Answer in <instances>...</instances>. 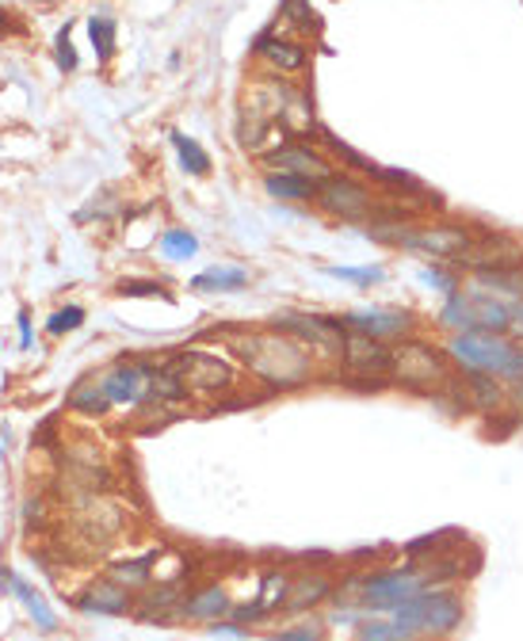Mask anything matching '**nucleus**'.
Instances as JSON below:
<instances>
[{"label":"nucleus","instance_id":"obj_22","mask_svg":"<svg viewBox=\"0 0 523 641\" xmlns=\"http://www.w3.org/2000/svg\"><path fill=\"white\" fill-rule=\"evenodd\" d=\"M188 287L199 290V295H234V290L249 287V272L245 268H206Z\"/></svg>","mask_w":523,"mask_h":641},{"label":"nucleus","instance_id":"obj_16","mask_svg":"<svg viewBox=\"0 0 523 641\" xmlns=\"http://www.w3.org/2000/svg\"><path fill=\"white\" fill-rule=\"evenodd\" d=\"M76 607H81L84 615H111V619H119V615H134V592L104 577V581L88 584V589L76 596Z\"/></svg>","mask_w":523,"mask_h":641},{"label":"nucleus","instance_id":"obj_32","mask_svg":"<svg viewBox=\"0 0 523 641\" xmlns=\"http://www.w3.org/2000/svg\"><path fill=\"white\" fill-rule=\"evenodd\" d=\"M325 275H333V280H344V283H356V287H379V283H387V268H382V264H364V268L329 264Z\"/></svg>","mask_w":523,"mask_h":641},{"label":"nucleus","instance_id":"obj_43","mask_svg":"<svg viewBox=\"0 0 523 641\" xmlns=\"http://www.w3.org/2000/svg\"><path fill=\"white\" fill-rule=\"evenodd\" d=\"M0 35H8V15L0 12Z\"/></svg>","mask_w":523,"mask_h":641},{"label":"nucleus","instance_id":"obj_1","mask_svg":"<svg viewBox=\"0 0 523 641\" xmlns=\"http://www.w3.org/2000/svg\"><path fill=\"white\" fill-rule=\"evenodd\" d=\"M229 352L249 367V375H257L272 390H302L306 382H313V370H318V359L298 340L275 332L272 324L229 336Z\"/></svg>","mask_w":523,"mask_h":641},{"label":"nucleus","instance_id":"obj_21","mask_svg":"<svg viewBox=\"0 0 523 641\" xmlns=\"http://www.w3.org/2000/svg\"><path fill=\"white\" fill-rule=\"evenodd\" d=\"M417 283L432 290V295L451 298V295H459V290L466 287V275L459 272L455 264H443V260H425V264L417 268Z\"/></svg>","mask_w":523,"mask_h":641},{"label":"nucleus","instance_id":"obj_4","mask_svg":"<svg viewBox=\"0 0 523 641\" xmlns=\"http://www.w3.org/2000/svg\"><path fill=\"white\" fill-rule=\"evenodd\" d=\"M478 226L463 218H417L409 226H402L394 249L413 252L425 260H443V264H459L471 252Z\"/></svg>","mask_w":523,"mask_h":641},{"label":"nucleus","instance_id":"obj_5","mask_svg":"<svg viewBox=\"0 0 523 641\" xmlns=\"http://www.w3.org/2000/svg\"><path fill=\"white\" fill-rule=\"evenodd\" d=\"M432 589V573L425 561H402V566L367 569L359 589V612L364 615H394L409 604L417 592Z\"/></svg>","mask_w":523,"mask_h":641},{"label":"nucleus","instance_id":"obj_42","mask_svg":"<svg viewBox=\"0 0 523 641\" xmlns=\"http://www.w3.org/2000/svg\"><path fill=\"white\" fill-rule=\"evenodd\" d=\"M15 321H20V347L27 352V347H31V313L20 310V318H15Z\"/></svg>","mask_w":523,"mask_h":641},{"label":"nucleus","instance_id":"obj_38","mask_svg":"<svg viewBox=\"0 0 523 641\" xmlns=\"http://www.w3.org/2000/svg\"><path fill=\"white\" fill-rule=\"evenodd\" d=\"M54 58H58L61 73H73L76 69V50H73V38H69V27L58 31V38H54Z\"/></svg>","mask_w":523,"mask_h":641},{"label":"nucleus","instance_id":"obj_13","mask_svg":"<svg viewBox=\"0 0 523 641\" xmlns=\"http://www.w3.org/2000/svg\"><path fill=\"white\" fill-rule=\"evenodd\" d=\"M153 363L145 359H119L111 370L99 375V385L111 397V405H145V393H150Z\"/></svg>","mask_w":523,"mask_h":641},{"label":"nucleus","instance_id":"obj_15","mask_svg":"<svg viewBox=\"0 0 523 641\" xmlns=\"http://www.w3.org/2000/svg\"><path fill=\"white\" fill-rule=\"evenodd\" d=\"M459 385H463V397H466V408H471L474 416H504L509 413V390H504L501 378L494 375H474V370H466V375H459Z\"/></svg>","mask_w":523,"mask_h":641},{"label":"nucleus","instance_id":"obj_8","mask_svg":"<svg viewBox=\"0 0 523 641\" xmlns=\"http://www.w3.org/2000/svg\"><path fill=\"white\" fill-rule=\"evenodd\" d=\"M313 203H318V211H325L329 218L356 222V226H364V222H371L375 206H379V195H375V191L367 188L364 180H356V176L333 173L329 180L318 183V195H313Z\"/></svg>","mask_w":523,"mask_h":641},{"label":"nucleus","instance_id":"obj_25","mask_svg":"<svg viewBox=\"0 0 523 641\" xmlns=\"http://www.w3.org/2000/svg\"><path fill=\"white\" fill-rule=\"evenodd\" d=\"M471 283L486 287L489 295L504 298V302H523V264L497 268V272H478V275H471Z\"/></svg>","mask_w":523,"mask_h":641},{"label":"nucleus","instance_id":"obj_29","mask_svg":"<svg viewBox=\"0 0 523 641\" xmlns=\"http://www.w3.org/2000/svg\"><path fill=\"white\" fill-rule=\"evenodd\" d=\"M168 142H173V150H176V157H180L183 173H191V176H206V173H211V153H206L203 145L195 142V138H188L183 130H173V134H168Z\"/></svg>","mask_w":523,"mask_h":641},{"label":"nucleus","instance_id":"obj_40","mask_svg":"<svg viewBox=\"0 0 523 641\" xmlns=\"http://www.w3.org/2000/svg\"><path fill=\"white\" fill-rule=\"evenodd\" d=\"M43 520H46V500L43 497H27L23 500V531H35V527H43Z\"/></svg>","mask_w":523,"mask_h":641},{"label":"nucleus","instance_id":"obj_41","mask_svg":"<svg viewBox=\"0 0 523 641\" xmlns=\"http://www.w3.org/2000/svg\"><path fill=\"white\" fill-rule=\"evenodd\" d=\"M509 336L523 344V302H512V329H509Z\"/></svg>","mask_w":523,"mask_h":641},{"label":"nucleus","instance_id":"obj_2","mask_svg":"<svg viewBox=\"0 0 523 641\" xmlns=\"http://www.w3.org/2000/svg\"><path fill=\"white\" fill-rule=\"evenodd\" d=\"M390 619L409 627L420 641H451L466 627V596L459 584H432L397 607Z\"/></svg>","mask_w":523,"mask_h":641},{"label":"nucleus","instance_id":"obj_3","mask_svg":"<svg viewBox=\"0 0 523 641\" xmlns=\"http://www.w3.org/2000/svg\"><path fill=\"white\" fill-rule=\"evenodd\" d=\"M459 378L455 363L448 359L443 344H432L425 336H409L394 344V367H390V385L413 393V397H436L443 385Z\"/></svg>","mask_w":523,"mask_h":641},{"label":"nucleus","instance_id":"obj_11","mask_svg":"<svg viewBox=\"0 0 523 641\" xmlns=\"http://www.w3.org/2000/svg\"><path fill=\"white\" fill-rule=\"evenodd\" d=\"M264 168L268 173H287V176H306V180H329V176L336 173L333 168V157H329L321 145L313 142H302V138H290V142L275 145V150H268L264 157Z\"/></svg>","mask_w":523,"mask_h":641},{"label":"nucleus","instance_id":"obj_19","mask_svg":"<svg viewBox=\"0 0 523 641\" xmlns=\"http://www.w3.org/2000/svg\"><path fill=\"white\" fill-rule=\"evenodd\" d=\"M234 612V596L222 584H203L191 589L180 604V622H218Z\"/></svg>","mask_w":523,"mask_h":641},{"label":"nucleus","instance_id":"obj_26","mask_svg":"<svg viewBox=\"0 0 523 641\" xmlns=\"http://www.w3.org/2000/svg\"><path fill=\"white\" fill-rule=\"evenodd\" d=\"M66 405L73 408V413H84V416H104L107 408H111V397L104 393L99 378H81V382L73 385V393L66 397Z\"/></svg>","mask_w":523,"mask_h":641},{"label":"nucleus","instance_id":"obj_23","mask_svg":"<svg viewBox=\"0 0 523 641\" xmlns=\"http://www.w3.org/2000/svg\"><path fill=\"white\" fill-rule=\"evenodd\" d=\"M153 566H157V550L153 554H142V558H127V561H115V566H107V581L122 584V589L138 592V589H150L153 581Z\"/></svg>","mask_w":523,"mask_h":641},{"label":"nucleus","instance_id":"obj_7","mask_svg":"<svg viewBox=\"0 0 523 641\" xmlns=\"http://www.w3.org/2000/svg\"><path fill=\"white\" fill-rule=\"evenodd\" d=\"M272 329L283 332V336H290V340H298L313 359H333V363H341L344 336H348V329L341 324V318H325V313H306V310L275 313Z\"/></svg>","mask_w":523,"mask_h":641},{"label":"nucleus","instance_id":"obj_35","mask_svg":"<svg viewBox=\"0 0 523 641\" xmlns=\"http://www.w3.org/2000/svg\"><path fill=\"white\" fill-rule=\"evenodd\" d=\"M115 295L119 298H168V290H165V283H157V280H122L119 287H115Z\"/></svg>","mask_w":523,"mask_h":641},{"label":"nucleus","instance_id":"obj_6","mask_svg":"<svg viewBox=\"0 0 523 641\" xmlns=\"http://www.w3.org/2000/svg\"><path fill=\"white\" fill-rule=\"evenodd\" d=\"M443 352L455 363L459 375L474 370V375H494L504 378L512 370V363L520 359L523 344L501 332H459V336L443 340Z\"/></svg>","mask_w":523,"mask_h":641},{"label":"nucleus","instance_id":"obj_34","mask_svg":"<svg viewBox=\"0 0 523 641\" xmlns=\"http://www.w3.org/2000/svg\"><path fill=\"white\" fill-rule=\"evenodd\" d=\"M329 634V622L325 619H306V622H298V627H287V630H280V634H272L268 641H325Z\"/></svg>","mask_w":523,"mask_h":641},{"label":"nucleus","instance_id":"obj_12","mask_svg":"<svg viewBox=\"0 0 523 641\" xmlns=\"http://www.w3.org/2000/svg\"><path fill=\"white\" fill-rule=\"evenodd\" d=\"M341 324L348 332H364V336L387 340V344H402V340L417 336V318L397 306H359V310L341 313Z\"/></svg>","mask_w":523,"mask_h":641},{"label":"nucleus","instance_id":"obj_9","mask_svg":"<svg viewBox=\"0 0 523 641\" xmlns=\"http://www.w3.org/2000/svg\"><path fill=\"white\" fill-rule=\"evenodd\" d=\"M165 367L188 385V393H226L237 385L234 363L214 352H203V347H188V352L168 355Z\"/></svg>","mask_w":523,"mask_h":641},{"label":"nucleus","instance_id":"obj_30","mask_svg":"<svg viewBox=\"0 0 523 641\" xmlns=\"http://www.w3.org/2000/svg\"><path fill=\"white\" fill-rule=\"evenodd\" d=\"M88 38L92 50H96V61H111L115 46H119V27H115L111 15H92L88 20Z\"/></svg>","mask_w":523,"mask_h":641},{"label":"nucleus","instance_id":"obj_37","mask_svg":"<svg viewBox=\"0 0 523 641\" xmlns=\"http://www.w3.org/2000/svg\"><path fill=\"white\" fill-rule=\"evenodd\" d=\"M504 382V390H509V405L516 408V413H523V352H520V359L512 363V370L501 378Z\"/></svg>","mask_w":523,"mask_h":641},{"label":"nucleus","instance_id":"obj_18","mask_svg":"<svg viewBox=\"0 0 523 641\" xmlns=\"http://www.w3.org/2000/svg\"><path fill=\"white\" fill-rule=\"evenodd\" d=\"M333 589H336V581L329 573H298L295 581H290L283 615H310V612H318L321 604H329V600H333Z\"/></svg>","mask_w":523,"mask_h":641},{"label":"nucleus","instance_id":"obj_24","mask_svg":"<svg viewBox=\"0 0 523 641\" xmlns=\"http://www.w3.org/2000/svg\"><path fill=\"white\" fill-rule=\"evenodd\" d=\"M264 191L280 203H313L318 195V180H306V176H287V173H268Z\"/></svg>","mask_w":523,"mask_h":641},{"label":"nucleus","instance_id":"obj_36","mask_svg":"<svg viewBox=\"0 0 523 641\" xmlns=\"http://www.w3.org/2000/svg\"><path fill=\"white\" fill-rule=\"evenodd\" d=\"M81 324H84L81 306H66V310H58L50 321H46V332H50V336H66V332H76Z\"/></svg>","mask_w":523,"mask_h":641},{"label":"nucleus","instance_id":"obj_28","mask_svg":"<svg viewBox=\"0 0 523 641\" xmlns=\"http://www.w3.org/2000/svg\"><path fill=\"white\" fill-rule=\"evenodd\" d=\"M352 641H420L409 627L394 622L390 615H367L364 622L356 627V638Z\"/></svg>","mask_w":523,"mask_h":641},{"label":"nucleus","instance_id":"obj_27","mask_svg":"<svg viewBox=\"0 0 523 641\" xmlns=\"http://www.w3.org/2000/svg\"><path fill=\"white\" fill-rule=\"evenodd\" d=\"M188 385L180 382V378L173 375V370L161 363L157 370H153L150 378V393H145V405H180V401H188Z\"/></svg>","mask_w":523,"mask_h":641},{"label":"nucleus","instance_id":"obj_10","mask_svg":"<svg viewBox=\"0 0 523 641\" xmlns=\"http://www.w3.org/2000/svg\"><path fill=\"white\" fill-rule=\"evenodd\" d=\"M341 367L348 378L371 385V390H382L390 385V367H394V344L387 340L364 336V332H348L344 336V352H341Z\"/></svg>","mask_w":523,"mask_h":641},{"label":"nucleus","instance_id":"obj_31","mask_svg":"<svg viewBox=\"0 0 523 641\" xmlns=\"http://www.w3.org/2000/svg\"><path fill=\"white\" fill-rule=\"evenodd\" d=\"M280 15H283L287 27L302 31V35H318L321 31V15H318V8H313L310 0H283Z\"/></svg>","mask_w":523,"mask_h":641},{"label":"nucleus","instance_id":"obj_20","mask_svg":"<svg viewBox=\"0 0 523 641\" xmlns=\"http://www.w3.org/2000/svg\"><path fill=\"white\" fill-rule=\"evenodd\" d=\"M0 584H8V589L15 592V600L27 607V615L35 619L38 630H46V634H54V630H58V615L50 612V604H46L43 592H38L35 584H27L23 577H15L12 569H4V573H0Z\"/></svg>","mask_w":523,"mask_h":641},{"label":"nucleus","instance_id":"obj_17","mask_svg":"<svg viewBox=\"0 0 523 641\" xmlns=\"http://www.w3.org/2000/svg\"><path fill=\"white\" fill-rule=\"evenodd\" d=\"M183 581H165L157 589H145V596L134 604V619L142 622H180V604H183Z\"/></svg>","mask_w":523,"mask_h":641},{"label":"nucleus","instance_id":"obj_39","mask_svg":"<svg viewBox=\"0 0 523 641\" xmlns=\"http://www.w3.org/2000/svg\"><path fill=\"white\" fill-rule=\"evenodd\" d=\"M249 630L252 627H245V622H237V619H218V622H211V627H206V634H211V638H226V641H245V638H249Z\"/></svg>","mask_w":523,"mask_h":641},{"label":"nucleus","instance_id":"obj_14","mask_svg":"<svg viewBox=\"0 0 523 641\" xmlns=\"http://www.w3.org/2000/svg\"><path fill=\"white\" fill-rule=\"evenodd\" d=\"M252 54H257L272 73H302V69L310 66V50H306V43L280 35V31H264V35L252 43Z\"/></svg>","mask_w":523,"mask_h":641},{"label":"nucleus","instance_id":"obj_33","mask_svg":"<svg viewBox=\"0 0 523 641\" xmlns=\"http://www.w3.org/2000/svg\"><path fill=\"white\" fill-rule=\"evenodd\" d=\"M161 252H165V260H191L199 252V241L188 229H165L161 234Z\"/></svg>","mask_w":523,"mask_h":641}]
</instances>
